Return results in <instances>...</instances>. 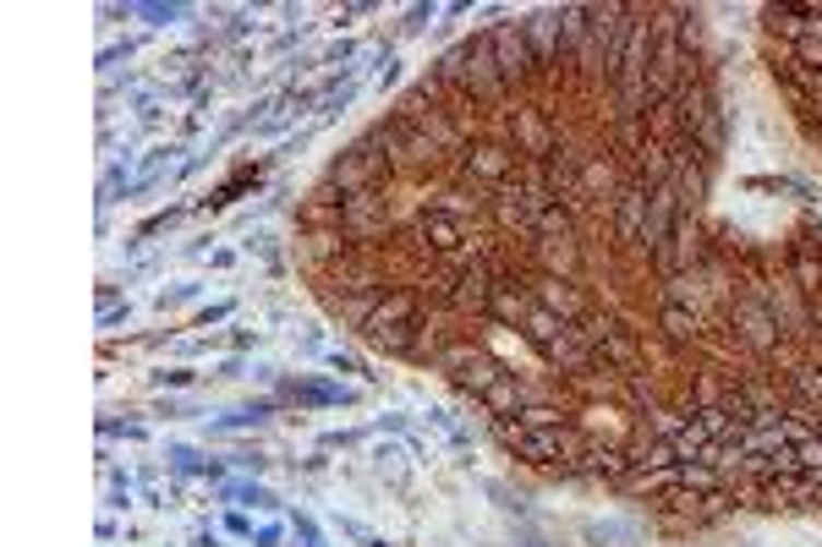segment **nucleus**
<instances>
[{
	"mask_svg": "<svg viewBox=\"0 0 822 547\" xmlns=\"http://www.w3.org/2000/svg\"><path fill=\"white\" fill-rule=\"evenodd\" d=\"M510 170H516V154H510V148H500V143L467 148V176H472V181H489V187H500Z\"/></svg>",
	"mask_w": 822,
	"mask_h": 547,
	"instance_id": "14",
	"label": "nucleus"
},
{
	"mask_svg": "<svg viewBox=\"0 0 822 547\" xmlns=\"http://www.w3.org/2000/svg\"><path fill=\"white\" fill-rule=\"evenodd\" d=\"M384 181H389V159L373 154V138L356 143L351 154H340L329 165V192H340V198H351V192H384Z\"/></svg>",
	"mask_w": 822,
	"mask_h": 547,
	"instance_id": "1",
	"label": "nucleus"
},
{
	"mask_svg": "<svg viewBox=\"0 0 822 547\" xmlns=\"http://www.w3.org/2000/svg\"><path fill=\"white\" fill-rule=\"evenodd\" d=\"M582 460H587L582 471H592V476H603V481H625V476H631L625 449H592V454H582Z\"/></svg>",
	"mask_w": 822,
	"mask_h": 547,
	"instance_id": "21",
	"label": "nucleus"
},
{
	"mask_svg": "<svg viewBox=\"0 0 822 547\" xmlns=\"http://www.w3.org/2000/svg\"><path fill=\"white\" fill-rule=\"evenodd\" d=\"M538 307H549V312L565 318V323L582 318V301H576V290H571L565 280H543V285H538Z\"/></svg>",
	"mask_w": 822,
	"mask_h": 547,
	"instance_id": "19",
	"label": "nucleus"
},
{
	"mask_svg": "<svg viewBox=\"0 0 822 547\" xmlns=\"http://www.w3.org/2000/svg\"><path fill=\"white\" fill-rule=\"evenodd\" d=\"M439 361H445V367H456V383H461V389H472L478 400H483V394L494 389V378L505 372L500 361H489L483 350H467V345H450Z\"/></svg>",
	"mask_w": 822,
	"mask_h": 547,
	"instance_id": "8",
	"label": "nucleus"
},
{
	"mask_svg": "<svg viewBox=\"0 0 822 547\" xmlns=\"http://www.w3.org/2000/svg\"><path fill=\"white\" fill-rule=\"evenodd\" d=\"M334 214H340V236L345 241H373L389 230V209H384V192H351V198H334Z\"/></svg>",
	"mask_w": 822,
	"mask_h": 547,
	"instance_id": "2",
	"label": "nucleus"
},
{
	"mask_svg": "<svg viewBox=\"0 0 822 547\" xmlns=\"http://www.w3.org/2000/svg\"><path fill=\"white\" fill-rule=\"evenodd\" d=\"M543 247V263L554 269V274H571L576 269V247H571V236H560V241H538Z\"/></svg>",
	"mask_w": 822,
	"mask_h": 547,
	"instance_id": "25",
	"label": "nucleus"
},
{
	"mask_svg": "<svg viewBox=\"0 0 822 547\" xmlns=\"http://www.w3.org/2000/svg\"><path fill=\"white\" fill-rule=\"evenodd\" d=\"M527 405H532V394H527V383H521L516 372H500L494 389L483 394V411H489L494 421H510V416H521Z\"/></svg>",
	"mask_w": 822,
	"mask_h": 547,
	"instance_id": "11",
	"label": "nucleus"
},
{
	"mask_svg": "<svg viewBox=\"0 0 822 547\" xmlns=\"http://www.w3.org/2000/svg\"><path fill=\"white\" fill-rule=\"evenodd\" d=\"M521 329H527L532 350H538V356H549V350L565 340V329H571V323H565V318H554L549 307H538V301H532V312H527V323H521Z\"/></svg>",
	"mask_w": 822,
	"mask_h": 547,
	"instance_id": "16",
	"label": "nucleus"
},
{
	"mask_svg": "<svg viewBox=\"0 0 822 547\" xmlns=\"http://www.w3.org/2000/svg\"><path fill=\"white\" fill-rule=\"evenodd\" d=\"M516 421H521V427H532V432H554V427H571L560 405H527V411H521Z\"/></svg>",
	"mask_w": 822,
	"mask_h": 547,
	"instance_id": "24",
	"label": "nucleus"
},
{
	"mask_svg": "<svg viewBox=\"0 0 822 547\" xmlns=\"http://www.w3.org/2000/svg\"><path fill=\"white\" fill-rule=\"evenodd\" d=\"M418 323H367L362 329V340L373 345V350H389V356H411V350H418Z\"/></svg>",
	"mask_w": 822,
	"mask_h": 547,
	"instance_id": "15",
	"label": "nucleus"
},
{
	"mask_svg": "<svg viewBox=\"0 0 822 547\" xmlns=\"http://www.w3.org/2000/svg\"><path fill=\"white\" fill-rule=\"evenodd\" d=\"M642 225H647V187H620L614 192V230L620 241H642Z\"/></svg>",
	"mask_w": 822,
	"mask_h": 547,
	"instance_id": "13",
	"label": "nucleus"
},
{
	"mask_svg": "<svg viewBox=\"0 0 822 547\" xmlns=\"http://www.w3.org/2000/svg\"><path fill=\"white\" fill-rule=\"evenodd\" d=\"M418 236H423V247H428V252H461V241H467V219H461V214H450V209H423Z\"/></svg>",
	"mask_w": 822,
	"mask_h": 547,
	"instance_id": "9",
	"label": "nucleus"
},
{
	"mask_svg": "<svg viewBox=\"0 0 822 547\" xmlns=\"http://www.w3.org/2000/svg\"><path fill=\"white\" fill-rule=\"evenodd\" d=\"M789 383H795V394H800V400H822V372H817V367H795V378H789Z\"/></svg>",
	"mask_w": 822,
	"mask_h": 547,
	"instance_id": "27",
	"label": "nucleus"
},
{
	"mask_svg": "<svg viewBox=\"0 0 822 547\" xmlns=\"http://www.w3.org/2000/svg\"><path fill=\"white\" fill-rule=\"evenodd\" d=\"M691 334H696V312H691L685 301H669V307H664V340L685 345Z\"/></svg>",
	"mask_w": 822,
	"mask_h": 547,
	"instance_id": "23",
	"label": "nucleus"
},
{
	"mask_svg": "<svg viewBox=\"0 0 822 547\" xmlns=\"http://www.w3.org/2000/svg\"><path fill=\"white\" fill-rule=\"evenodd\" d=\"M521 34H527V45H532V61H538V67H554V61L565 56L560 12H532V17L521 23Z\"/></svg>",
	"mask_w": 822,
	"mask_h": 547,
	"instance_id": "10",
	"label": "nucleus"
},
{
	"mask_svg": "<svg viewBox=\"0 0 822 547\" xmlns=\"http://www.w3.org/2000/svg\"><path fill=\"white\" fill-rule=\"evenodd\" d=\"M576 334L587 340V350H592L603 367H620V372L636 367V340H631L614 318H587V323H576Z\"/></svg>",
	"mask_w": 822,
	"mask_h": 547,
	"instance_id": "5",
	"label": "nucleus"
},
{
	"mask_svg": "<svg viewBox=\"0 0 822 547\" xmlns=\"http://www.w3.org/2000/svg\"><path fill=\"white\" fill-rule=\"evenodd\" d=\"M817 258H822V241H817Z\"/></svg>",
	"mask_w": 822,
	"mask_h": 547,
	"instance_id": "29",
	"label": "nucleus"
},
{
	"mask_svg": "<svg viewBox=\"0 0 822 547\" xmlns=\"http://www.w3.org/2000/svg\"><path fill=\"white\" fill-rule=\"evenodd\" d=\"M489 312H494L500 323H516V329H521V323H527V312H532V301L521 296V285H516V280H500V285H494V296H489Z\"/></svg>",
	"mask_w": 822,
	"mask_h": 547,
	"instance_id": "17",
	"label": "nucleus"
},
{
	"mask_svg": "<svg viewBox=\"0 0 822 547\" xmlns=\"http://www.w3.org/2000/svg\"><path fill=\"white\" fill-rule=\"evenodd\" d=\"M795 67H806V72H822V39H811V34H806V39L795 45Z\"/></svg>",
	"mask_w": 822,
	"mask_h": 547,
	"instance_id": "28",
	"label": "nucleus"
},
{
	"mask_svg": "<svg viewBox=\"0 0 822 547\" xmlns=\"http://www.w3.org/2000/svg\"><path fill=\"white\" fill-rule=\"evenodd\" d=\"M789 274H795V290H806V296L822 290V258H817L811 247H795V252H789Z\"/></svg>",
	"mask_w": 822,
	"mask_h": 547,
	"instance_id": "20",
	"label": "nucleus"
},
{
	"mask_svg": "<svg viewBox=\"0 0 822 547\" xmlns=\"http://www.w3.org/2000/svg\"><path fill=\"white\" fill-rule=\"evenodd\" d=\"M489 39H494V67H500L505 88H516V83H527V78L538 72V61H532V45H527L521 23H494V28H489Z\"/></svg>",
	"mask_w": 822,
	"mask_h": 547,
	"instance_id": "4",
	"label": "nucleus"
},
{
	"mask_svg": "<svg viewBox=\"0 0 822 547\" xmlns=\"http://www.w3.org/2000/svg\"><path fill=\"white\" fill-rule=\"evenodd\" d=\"M729 318H735V334H740L756 356L778 350V334H784V329H778V318H773V307H767L762 296H740Z\"/></svg>",
	"mask_w": 822,
	"mask_h": 547,
	"instance_id": "7",
	"label": "nucleus"
},
{
	"mask_svg": "<svg viewBox=\"0 0 822 547\" xmlns=\"http://www.w3.org/2000/svg\"><path fill=\"white\" fill-rule=\"evenodd\" d=\"M367 323H418V290H389V296H378V307H373ZM367 323H362V329H367Z\"/></svg>",
	"mask_w": 822,
	"mask_h": 547,
	"instance_id": "18",
	"label": "nucleus"
},
{
	"mask_svg": "<svg viewBox=\"0 0 822 547\" xmlns=\"http://www.w3.org/2000/svg\"><path fill=\"white\" fill-rule=\"evenodd\" d=\"M516 154H532L538 165L554 154V132H549V121H543V110H516Z\"/></svg>",
	"mask_w": 822,
	"mask_h": 547,
	"instance_id": "12",
	"label": "nucleus"
},
{
	"mask_svg": "<svg viewBox=\"0 0 822 547\" xmlns=\"http://www.w3.org/2000/svg\"><path fill=\"white\" fill-rule=\"evenodd\" d=\"M680 487H685V492H707V498H713V492L724 487V471H718V465H707V460H685V465H680Z\"/></svg>",
	"mask_w": 822,
	"mask_h": 547,
	"instance_id": "22",
	"label": "nucleus"
},
{
	"mask_svg": "<svg viewBox=\"0 0 822 547\" xmlns=\"http://www.w3.org/2000/svg\"><path fill=\"white\" fill-rule=\"evenodd\" d=\"M500 438L521 454V460H532V465H554V460H571V449H576V432L571 427H554V432H532V427H521V421H500Z\"/></svg>",
	"mask_w": 822,
	"mask_h": 547,
	"instance_id": "3",
	"label": "nucleus"
},
{
	"mask_svg": "<svg viewBox=\"0 0 822 547\" xmlns=\"http://www.w3.org/2000/svg\"><path fill=\"white\" fill-rule=\"evenodd\" d=\"M582 187H587V192H609V187H614L609 159H587V165H582Z\"/></svg>",
	"mask_w": 822,
	"mask_h": 547,
	"instance_id": "26",
	"label": "nucleus"
},
{
	"mask_svg": "<svg viewBox=\"0 0 822 547\" xmlns=\"http://www.w3.org/2000/svg\"><path fill=\"white\" fill-rule=\"evenodd\" d=\"M685 214H680V198H674V187L664 181L658 192H647V225H642V247L653 252V263L669 252V241H674V225H680Z\"/></svg>",
	"mask_w": 822,
	"mask_h": 547,
	"instance_id": "6",
	"label": "nucleus"
}]
</instances>
